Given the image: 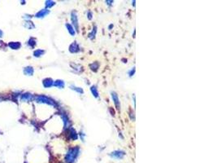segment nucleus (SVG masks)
<instances>
[{
	"mask_svg": "<svg viewBox=\"0 0 217 163\" xmlns=\"http://www.w3.org/2000/svg\"><path fill=\"white\" fill-rule=\"evenodd\" d=\"M77 152H78V149L77 148H73V149H71L69 152H68V155L66 157V159L67 162H73V160L76 158V155H77Z\"/></svg>",
	"mask_w": 217,
	"mask_h": 163,
	"instance_id": "1",
	"label": "nucleus"
},
{
	"mask_svg": "<svg viewBox=\"0 0 217 163\" xmlns=\"http://www.w3.org/2000/svg\"><path fill=\"white\" fill-rule=\"evenodd\" d=\"M37 100L38 102H46V103L53 104V103H51V102H50L51 100H50L49 99H47V98L45 97V96H38V97H37Z\"/></svg>",
	"mask_w": 217,
	"mask_h": 163,
	"instance_id": "2",
	"label": "nucleus"
},
{
	"mask_svg": "<svg viewBox=\"0 0 217 163\" xmlns=\"http://www.w3.org/2000/svg\"><path fill=\"white\" fill-rule=\"evenodd\" d=\"M9 47H11L12 49H18L19 47H20V44L19 43H10Z\"/></svg>",
	"mask_w": 217,
	"mask_h": 163,
	"instance_id": "3",
	"label": "nucleus"
},
{
	"mask_svg": "<svg viewBox=\"0 0 217 163\" xmlns=\"http://www.w3.org/2000/svg\"><path fill=\"white\" fill-rule=\"evenodd\" d=\"M43 84H44L46 87H49L53 84V82H52V80H51V79H46V80H44V82H43Z\"/></svg>",
	"mask_w": 217,
	"mask_h": 163,
	"instance_id": "4",
	"label": "nucleus"
},
{
	"mask_svg": "<svg viewBox=\"0 0 217 163\" xmlns=\"http://www.w3.org/2000/svg\"><path fill=\"white\" fill-rule=\"evenodd\" d=\"M33 73V69L31 67H27V68L24 69V74H26L27 75H32Z\"/></svg>",
	"mask_w": 217,
	"mask_h": 163,
	"instance_id": "5",
	"label": "nucleus"
},
{
	"mask_svg": "<svg viewBox=\"0 0 217 163\" xmlns=\"http://www.w3.org/2000/svg\"><path fill=\"white\" fill-rule=\"evenodd\" d=\"M48 12L47 10H42V11H41V12H39L37 14V17H42L43 16H45L46 14H47L48 13Z\"/></svg>",
	"mask_w": 217,
	"mask_h": 163,
	"instance_id": "6",
	"label": "nucleus"
},
{
	"mask_svg": "<svg viewBox=\"0 0 217 163\" xmlns=\"http://www.w3.org/2000/svg\"><path fill=\"white\" fill-rule=\"evenodd\" d=\"M21 99L24 100H29L32 99V95H30V94H24V95H22Z\"/></svg>",
	"mask_w": 217,
	"mask_h": 163,
	"instance_id": "7",
	"label": "nucleus"
},
{
	"mask_svg": "<svg viewBox=\"0 0 217 163\" xmlns=\"http://www.w3.org/2000/svg\"><path fill=\"white\" fill-rule=\"evenodd\" d=\"M123 155H124V153H121V152H114V153L112 154V156L113 157H118V158L122 157Z\"/></svg>",
	"mask_w": 217,
	"mask_h": 163,
	"instance_id": "8",
	"label": "nucleus"
},
{
	"mask_svg": "<svg viewBox=\"0 0 217 163\" xmlns=\"http://www.w3.org/2000/svg\"><path fill=\"white\" fill-rule=\"evenodd\" d=\"M112 98H113V100H115V103H116V104L117 105V107H119V105H118V98H117V95H116V93H112Z\"/></svg>",
	"mask_w": 217,
	"mask_h": 163,
	"instance_id": "9",
	"label": "nucleus"
},
{
	"mask_svg": "<svg viewBox=\"0 0 217 163\" xmlns=\"http://www.w3.org/2000/svg\"><path fill=\"white\" fill-rule=\"evenodd\" d=\"M55 86H57V87H64V82H63L62 81H57V82H56L55 83Z\"/></svg>",
	"mask_w": 217,
	"mask_h": 163,
	"instance_id": "10",
	"label": "nucleus"
},
{
	"mask_svg": "<svg viewBox=\"0 0 217 163\" xmlns=\"http://www.w3.org/2000/svg\"><path fill=\"white\" fill-rule=\"evenodd\" d=\"M42 53H43L42 51H39V50H38V51H36L34 52V56H39L41 55V54H42Z\"/></svg>",
	"mask_w": 217,
	"mask_h": 163,
	"instance_id": "11",
	"label": "nucleus"
},
{
	"mask_svg": "<svg viewBox=\"0 0 217 163\" xmlns=\"http://www.w3.org/2000/svg\"><path fill=\"white\" fill-rule=\"evenodd\" d=\"M54 4V2H47V6L50 7V6H52Z\"/></svg>",
	"mask_w": 217,
	"mask_h": 163,
	"instance_id": "12",
	"label": "nucleus"
},
{
	"mask_svg": "<svg viewBox=\"0 0 217 163\" xmlns=\"http://www.w3.org/2000/svg\"><path fill=\"white\" fill-rule=\"evenodd\" d=\"M2 35H3V32H2V31L0 30V37H2Z\"/></svg>",
	"mask_w": 217,
	"mask_h": 163,
	"instance_id": "13",
	"label": "nucleus"
}]
</instances>
